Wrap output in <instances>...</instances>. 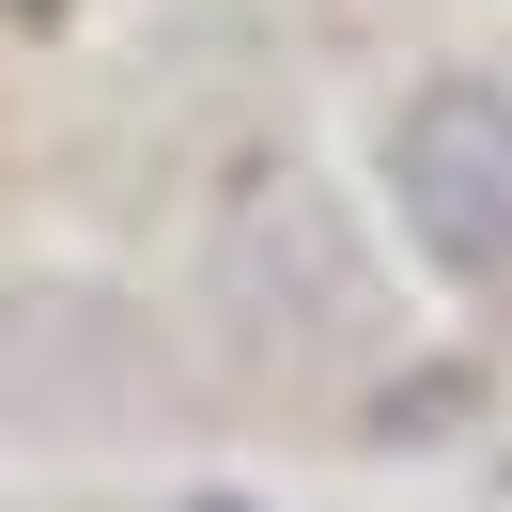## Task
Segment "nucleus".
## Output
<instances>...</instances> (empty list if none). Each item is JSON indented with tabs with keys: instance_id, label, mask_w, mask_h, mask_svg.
I'll list each match as a JSON object with an SVG mask.
<instances>
[{
	"instance_id": "f03ea898",
	"label": "nucleus",
	"mask_w": 512,
	"mask_h": 512,
	"mask_svg": "<svg viewBox=\"0 0 512 512\" xmlns=\"http://www.w3.org/2000/svg\"><path fill=\"white\" fill-rule=\"evenodd\" d=\"M388 202H404L419 264L450 280H512V78L450 63L388 109Z\"/></svg>"
},
{
	"instance_id": "f257e3e1",
	"label": "nucleus",
	"mask_w": 512,
	"mask_h": 512,
	"mask_svg": "<svg viewBox=\"0 0 512 512\" xmlns=\"http://www.w3.org/2000/svg\"><path fill=\"white\" fill-rule=\"evenodd\" d=\"M202 295H218L233 357H264V373H357V357L388 342L373 249L342 233V202H326L311 171H264V187H233L218 249H202Z\"/></svg>"
}]
</instances>
